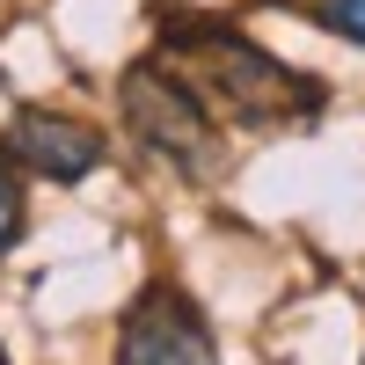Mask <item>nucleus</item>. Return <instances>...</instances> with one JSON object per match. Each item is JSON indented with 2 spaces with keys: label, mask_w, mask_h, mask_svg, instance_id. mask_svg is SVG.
Returning a JSON list of instances; mask_svg holds the SVG:
<instances>
[{
  "label": "nucleus",
  "mask_w": 365,
  "mask_h": 365,
  "mask_svg": "<svg viewBox=\"0 0 365 365\" xmlns=\"http://www.w3.org/2000/svg\"><path fill=\"white\" fill-rule=\"evenodd\" d=\"M161 58L197 88V103L241 132H307L329 110V81L285 66L278 51H263L241 22L168 8L161 15Z\"/></svg>",
  "instance_id": "1"
},
{
  "label": "nucleus",
  "mask_w": 365,
  "mask_h": 365,
  "mask_svg": "<svg viewBox=\"0 0 365 365\" xmlns=\"http://www.w3.org/2000/svg\"><path fill=\"white\" fill-rule=\"evenodd\" d=\"M117 117H125V132H132V146L146 161H161V168L190 175V182H205L212 161H220V117L197 103V88L161 51H146L117 73Z\"/></svg>",
  "instance_id": "2"
},
{
  "label": "nucleus",
  "mask_w": 365,
  "mask_h": 365,
  "mask_svg": "<svg viewBox=\"0 0 365 365\" xmlns=\"http://www.w3.org/2000/svg\"><path fill=\"white\" fill-rule=\"evenodd\" d=\"M117 365H227V358H220V336H212V314L182 285L161 278L117 322Z\"/></svg>",
  "instance_id": "3"
},
{
  "label": "nucleus",
  "mask_w": 365,
  "mask_h": 365,
  "mask_svg": "<svg viewBox=\"0 0 365 365\" xmlns=\"http://www.w3.org/2000/svg\"><path fill=\"white\" fill-rule=\"evenodd\" d=\"M0 154L15 161V175H37V182H88L110 154V132L88 125L73 110H15L8 146Z\"/></svg>",
  "instance_id": "4"
},
{
  "label": "nucleus",
  "mask_w": 365,
  "mask_h": 365,
  "mask_svg": "<svg viewBox=\"0 0 365 365\" xmlns=\"http://www.w3.org/2000/svg\"><path fill=\"white\" fill-rule=\"evenodd\" d=\"M299 15H307L314 29H329V37H344L365 51V0H292Z\"/></svg>",
  "instance_id": "5"
},
{
  "label": "nucleus",
  "mask_w": 365,
  "mask_h": 365,
  "mask_svg": "<svg viewBox=\"0 0 365 365\" xmlns=\"http://www.w3.org/2000/svg\"><path fill=\"white\" fill-rule=\"evenodd\" d=\"M22 227H29V190H22V175H15V161L0 154V256L22 241Z\"/></svg>",
  "instance_id": "6"
},
{
  "label": "nucleus",
  "mask_w": 365,
  "mask_h": 365,
  "mask_svg": "<svg viewBox=\"0 0 365 365\" xmlns=\"http://www.w3.org/2000/svg\"><path fill=\"white\" fill-rule=\"evenodd\" d=\"M0 365H8V351H0Z\"/></svg>",
  "instance_id": "7"
}]
</instances>
